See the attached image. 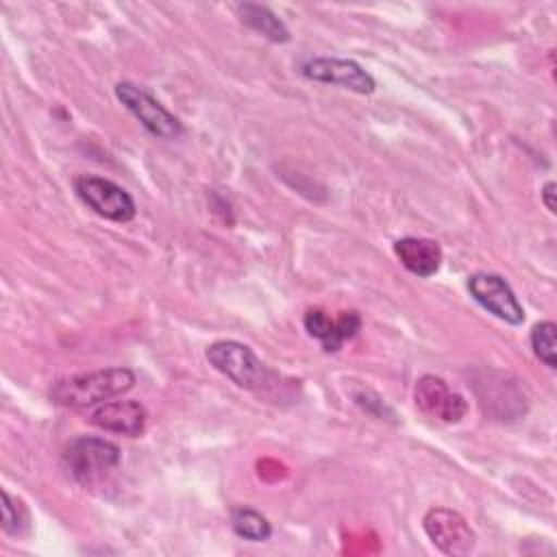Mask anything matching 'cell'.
Masks as SVG:
<instances>
[{"label": "cell", "instance_id": "cell-9", "mask_svg": "<svg viewBox=\"0 0 557 557\" xmlns=\"http://www.w3.org/2000/svg\"><path fill=\"white\" fill-rule=\"evenodd\" d=\"M413 400L424 416L440 422H459L468 411L466 398L435 374H424L416 381Z\"/></svg>", "mask_w": 557, "mask_h": 557}, {"label": "cell", "instance_id": "cell-7", "mask_svg": "<svg viewBox=\"0 0 557 557\" xmlns=\"http://www.w3.org/2000/svg\"><path fill=\"white\" fill-rule=\"evenodd\" d=\"M422 527L429 540L446 555L461 557L474 548L476 535L459 511H453L446 507H433L424 513Z\"/></svg>", "mask_w": 557, "mask_h": 557}, {"label": "cell", "instance_id": "cell-15", "mask_svg": "<svg viewBox=\"0 0 557 557\" xmlns=\"http://www.w3.org/2000/svg\"><path fill=\"white\" fill-rule=\"evenodd\" d=\"M555 335H557V324L553 320H544V322H537L533 329H531V348H533V355L544 363L548 366L550 370L557 368V348H555Z\"/></svg>", "mask_w": 557, "mask_h": 557}, {"label": "cell", "instance_id": "cell-5", "mask_svg": "<svg viewBox=\"0 0 557 557\" xmlns=\"http://www.w3.org/2000/svg\"><path fill=\"white\" fill-rule=\"evenodd\" d=\"M76 196L100 218L111 222H131L137 213L133 196L117 183L102 176H78L74 181Z\"/></svg>", "mask_w": 557, "mask_h": 557}, {"label": "cell", "instance_id": "cell-6", "mask_svg": "<svg viewBox=\"0 0 557 557\" xmlns=\"http://www.w3.org/2000/svg\"><path fill=\"white\" fill-rule=\"evenodd\" d=\"M466 285L470 296L494 318L513 326L524 322V309L516 298L511 285L500 274L474 272L472 276H468Z\"/></svg>", "mask_w": 557, "mask_h": 557}, {"label": "cell", "instance_id": "cell-8", "mask_svg": "<svg viewBox=\"0 0 557 557\" xmlns=\"http://www.w3.org/2000/svg\"><path fill=\"white\" fill-rule=\"evenodd\" d=\"M302 76L315 83L335 85L355 94H372L376 83L372 74H368L357 61L339 59V57H311L300 67Z\"/></svg>", "mask_w": 557, "mask_h": 557}, {"label": "cell", "instance_id": "cell-11", "mask_svg": "<svg viewBox=\"0 0 557 557\" xmlns=\"http://www.w3.org/2000/svg\"><path fill=\"white\" fill-rule=\"evenodd\" d=\"M148 411L137 400H107L89 413V422L102 431L137 437L144 433Z\"/></svg>", "mask_w": 557, "mask_h": 557}, {"label": "cell", "instance_id": "cell-16", "mask_svg": "<svg viewBox=\"0 0 557 557\" xmlns=\"http://www.w3.org/2000/svg\"><path fill=\"white\" fill-rule=\"evenodd\" d=\"M2 531L13 537H22L28 531V513L24 505L2 490Z\"/></svg>", "mask_w": 557, "mask_h": 557}, {"label": "cell", "instance_id": "cell-2", "mask_svg": "<svg viewBox=\"0 0 557 557\" xmlns=\"http://www.w3.org/2000/svg\"><path fill=\"white\" fill-rule=\"evenodd\" d=\"M120 448L104 437H76L65 446L63 463L74 481L94 485L120 466Z\"/></svg>", "mask_w": 557, "mask_h": 557}, {"label": "cell", "instance_id": "cell-10", "mask_svg": "<svg viewBox=\"0 0 557 557\" xmlns=\"http://www.w3.org/2000/svg\"><path fill=\"white\" fill-rule=\"evenodd\" d=\"M305 331L315 337L326 352H335L344 342L352 339L361 331V315L357 311H342L337 318H331L322 309H309L302 318Z\"/></svg>", "mask_w": 557, "mask_h": 557}, {"label": "cell", "instance_id": "cell-13", "mask_svg": "<svg viewBox=\"0 0 557 557\" xmlns=\"http://www.w3.org/2000/svg\"><path fill=\"white\" fill-rule=\"evenodd\" d=\"M235 11H237V17L248 28H252L268 41H274V44L289 41V30H287L285 22L272 9L257 4V2H242L235 7Z\"/></svg>", "mask_w": 557, "mask_h": 557}, {"label": "cell", "instance_id": "cell-14", "mask_svg": "<svg viewBox=\"0 0 557 557\" xmlns=\"http://www.w3.org/2000/svg\"><path fill=\"white\" fill-rule=\"evenodd\" d=\"M233 531L248 542H265L272 535V524L252 507H235L231 511Z\"/></svg>", "mask_w": 557, "mask_h": 557}, {"label": "cell", "instance_id": "cell-1", "mask_svg": "<svg viewBox=\"0 0 557 557\" xmlns=\"http://www.w3.org/2000/svg\"><path fill=\"white\" fill-rule=\"evenodd\" d=\"M133 385L135 372L131 368H104L59 381L50 389V398L61 407L87 409L126 394Z\"/></svg>", "mask_w": 557, "mask_h": 557}, {"label": "cell", "instance_id": "cell-17", "mask_svg": "<svg viewBox=\"0 0 557 557\" xmlns=\"http://www.w3.org/2000/svg\"><path fill=\"white\" fill-rule=\"evenodd\" d=\"M540 196H542V202H544V207H546L550 213H555V211H557V202H555V196H557V185H555L553 181H548V183L542 187Z\"/></svg>", "mask_w": 557, "mask_h": 557}, {"label": "cell", "instance_id": "cell-3", "mask_svg": "<svg viewBox=\"0 0 557 557\" xmlns=\"http://www.w3.org/2000/svg\"><path fill=\"white\" fill-rule=\"evenodd\" d=\"M205 357L218 372L231 379L237 387L257 389L265 383L268 370L263 361L252 352L250 346L242 342H235V339L213 342L205 350Z\"/></svg>", "mask_w": 557, "mask_h": 557}, {"label": "cell", "instance_id": "cell-4", "mask_svg": "<svg viewBox=\"0 0 557 557\" xmlns=\"http://www.w3.org/2000/svg\"><path fill=\"white\" fill-rule=\"evenodd\" d=\"M115 98L139 120V124L159 139H176L183 133L181 120L170 113L154 96L144 87L122 81L115 85Z\"/></svg>", "mask_w": 557, "mask_h": 557}, {"label": "cell", "instance_id": "cell-12", "mask_svg": "<svg viewBox=\"0 0 557 557\" xmlns=\"http://www.w3.org/2000/svg\"><path fill=\"white\" fill-rule=\"evenodd\" d=\"M394 252L398 261L420 278L433 276L442 265V248L433 239L400 237L394 242Z\"/></svg>", "mask_w": 557, "mask_h": 557}]
</instances>
